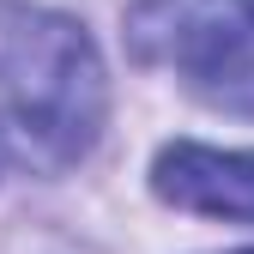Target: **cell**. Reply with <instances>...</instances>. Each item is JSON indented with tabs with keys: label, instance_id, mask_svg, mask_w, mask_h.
I'll return each instance as SVG.
<instances>
[{
	"label": "cell",
	"instance_id": "1",
	"mask_svg": "<svg viewBox=\"0 0 254 254\" xmlns=\"http://www.w3.org/2000/svg\"><path fill=\"white\" fill-rule=\"evenodd\" d=\"M109 121V79L91 30L49 6H0V139L18 164L61 176Z\"/></svg>",
	"mask_w": 254,
	"mask_h": 254
},
{
	"label": "cell",
	"instance_id": "2",
	"mask_svg": "<svg viewBox=\"0 0 254 254\" xmlns=\"http://www.w3.org/2000/svg\"><path fill=\"white\" fill-rule=\"evenodd\" d=\"M133 49L164 61L182 85L224 115H254V24L218 0H145L133 12Z\"/></svg>",
	"mask_w": 254,
	"mask_h": 254
},
{
	"label": "cell",
	"instance_id": "5",
	"mask_svg": "<svg viewBox=\"0 0 254 254\" xmlns=\"http://www.w3.org/2000/svg\"><path fill=\"white\" fill-rule=\"evenodd\" d=\"M230 254H254V248H230Z\"/></svg>",
	"mask_w": 254,
	"mask_h": 254
},
{
	"label": "cell",
	"instance_id": "3",
	"mask_svg": "<svg viewBox=\"0 0 254 254\" xmlns=\"http://www.w3.org/2000/svg\"><path fill=\"white\" fill-rule=\"evenodd\" d=\"M151 194L176 212L254 224V151H218L200 139H170L151 164Z\"/></svg>",
	"mask_w": 254,
	"mask_h": 254
},
{
	"label": "cell",
	"instance_id": "4",
	"mask_svg": "<svg viewBox=\"0 0 254 254\" xmlns=\"http://www.w3.org/2000/svg\"><path fill=\"white\" fill-rule=\"evenodd\" d=\"M236 6H242V18H248V24H254V0H236Z\"/></svg>",
	"mask_w": 254,
	"mask_h": 254
}]
</instances>
